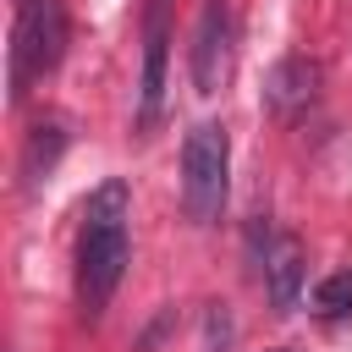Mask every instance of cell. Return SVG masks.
Wrapping results in <instances>:
<instances>
[{
  "label": "cell",
  "mask_w": 352,
  "mask_h": 352,
  "mask_svg": "<svg viewBox=\"0 0 352 352\" xmlns=\"http://www.w3.org/2000/svg\"><path fill=\"white\" fill-rule=\"evenodd\" d=\"M226 176H231V138L220 121H198L182 143V204L198 226H209L220 214Z\"/></svg>",
  "instance_id": "6da1fadb"
},
{
  "label": "cell",
  "mask_w": 352,
  "mask_h": 352,
  "mask_svg": "<svg viewBox=\"0 0 352 352\" xmlns=\"http://www.w3.org/2000/svg\"><path fill=\"white\" fill-rule=\"evenodd\" d=\"M66 55V6L60 0H22V16L11 28V99L33 88V77L55 72Z\"/></svg>",
  "instance_id": "7a4b0ae2"
},
{
  "label": "cell",
  "mask_w": 352,
  "mask_h": 352,
  "mask_svg": "<svg viewBox=\"0 0 352 352\" xmlns=\"http://www.w3.org/2000/svg\"><path fill=\"white\" fill-rule=\"evenodd\" d=\"M132 242L126 226H82V248H77V302L88 319L104 314V302L116 297L121 275H126Z\"/></svg>",
  "instance_id": "3957f363"
},
{
  "label": "cell",
  "mask_w": 352,
  "mask_h": 352,
  "mask_svg": "<svg viewBox=\"0 0 352 352\" xmlns=\"http://www.w3.org/2000/svg\"><path fill=\"white\" fill-rule=\"evenodd\" d=\"M226 66H231V11L220 0H209L198 16V33H192V88L214 94Z\"/></svg>",
  "instance_id": "277c9868"
},
{
  "label": "cell",
  "mask_w": 352,
  "mask_h": 352,
  "mask_svg": "<svg viewBox=\"0 0 352 352\" xmlns=\"http://www.w3.org/2000/svg\"><path fill=\"white\" fill-rule=\"evenodd\" d=\"M165 44H170V16H165V0H148V16H143V82H138V116L143 126L160 121V99H165Z\"/></svg>",
  "instance_id": "5b68a950"
},
{
  "label": "cell",
  "mask_w": 352,
  "mask_h": 352,
  "mask_svg": "<svg viewBox=\"0 0 352 352\" xmlns=\"http://www.w3.org/2000/svg\"><path fill=\"white\" fill-rule=\"evenodd\" d=\"M302 242L297 236H275L264 248V292H270V308L275 314H292L297 297H302Z\"/></svg>",
  "instance_id": "8992f818"
},
{
  "label": "cell",
  "mask_w": 352,
  "mask_h": 352,
  "mask_svg": "<svg viewBox=\"0 0 352 352\" xmlns=\"http://www.w3.org/2000/svg\"><path fill=\"white\" fill-rule=\"evenodd\" d=\"M314 88H319V66L314 60H302V55H286L275 72H270V88H264V99H270V110H297V104H308L314 99Z\"/></svg>",
  "instance_id": "52a82bcc"
},
{
  "label": "cell",
  "mask_w": 352,
  "mask_h": 352,
  "mask_svg": "<svg viewBox=\"0 0 352 352\" xmlns=\"http://www.w3.org/2000/svg\"><path fill=\"white\" fill-rule=\"evenodd\" d=\"M60 148H66L60 121H38V126L28 132V148H22V176H28V182H38V176L60 160Z\"/></svg>",
  "instance_id": "ba28073f"
},
{
  "label": "cell",
  "mask_w": 352,
  "mask_h": 352,
  "mask_svg": "<svg viewBox=\"0 0 352 352\" xmlns=\"http://www.w3.org/2000/svg\"><path fill=\"white\" fill-rule=\"evenodd\" d=\"M82 226H126V182H104L82 204Z\"/></svg>",
  "instance_id": "9c48e42d"
},
{
  "label": "cell",
  "mask_w": 352,
  "mask_h": 352,
  "mask_svg": "<svg viewBox=\"0 0 352 352\" xmlns=\"http://www.w3.org/2000/svg\"><path fill=\"white\" fill-rule=\"evenodd\" d=\"M314 308H319L324 319H341V314H352V270H336V275H324V280L314 286Z\"/></svg>",
  "instance_id": "30bf717a"
},
{
  "label": "cell",
  "mask_w": 352,
  "mask_h": 352,
  "mask_svg": "<svg viewBox=\"0 0 352 352\" xmlns=\"http://www.w3.org/2000/svg\"><path fill=\"white\" fill-rule=\"evenodd\" d=\"M275 352H286V346H275Z\"/></svg>",
  "instance_id": "8fae6325"
}]
</instances>
